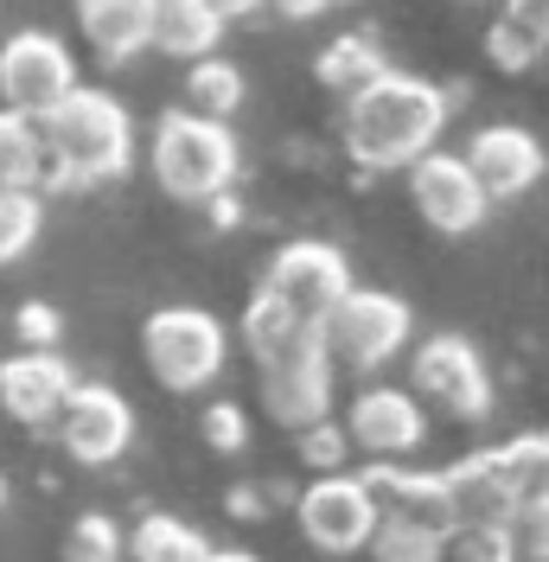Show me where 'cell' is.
I'll list each match as a JSON object with an SVG mask.
<instances>
[{
	"instance_id": "obj_29",
	"label": "cell",
	"mask_w": 549,
	"mask_h": 562,
	"mask_svg": "<svg viewBox=\"0 0 549 562\" xmlns=\"http://www.w3.org/2000/svg\"><path fill=\"white\" fill-rule=\"evenodd\" d=\"M65 562H122V530L103 512H83L65 537Z\"/></svg>"
},
{
	"instance_id": "obj_17",
	"label": "cell",
	"mask_w": 549,
	"mask_h": 562,
	"mask_svg": "<svg viewBox=\"0 0 549 562\" xmlns=\"http://www.w3.org/2000/svg\"><path fill=\"white\" fill-rule=\"evenodd\" d=\"M358 486L371 492L378 518H403V525H422V530H447V492H441V473H410L403 460H371L358 473Z\"/></svg>"
},
{
	"instance_id": "obj_32",
	"label": "cell",
	"mask_w": 549,
	"mask_h": 562,
	"mask_svg": "<svg viewBox=\"0 0 549 562\" xmlns=\"http://www.w3.org/2000/svg\"><path fill=\"white\" fill-rule=\"evenodd\" d=\"M205 441L217 448V454H237L243 441H249V422H243L237 403H211L205 409Z\"/></svg>"
},
{
	"instance_id": "obj_34",
	"label": "cell",
	"mask_w": 549,
	"mask_h": 562,
	"mask_svg": "<svg viewBox=\"0 0 549 562\" xmlns=\"http://www.w3.org/2000/svg\"><path fill=\"white\" fill-rule=\"evenodd\" d=\"M281 20H320V13H333V7H345V0H269Z\"/></svg>"
},
{
	"instance_id": "obj_3",
	"label": "cell",
	"mask_w": 549,
	"mask_h": 562,
	"mask_svg": "<svg viewBox=\"0 0 549 562\" xmlns=\"http://www.w3.org/2000/svg\"><path fill=\"white\" fill-rule=\"evenodd\" d=\"M147 160H154V179H160L167 199H179V205H211L237 179V135L217 115L167 109L154 122V154Z\"/></svg>"
},
{
	"instance_id": "obj_18",
	"label": "cell",
	"mask_w": 549,
	"mask_h": 562,
	"mask_svg": "<svg viewBox=\"0 0 549 562\" xmlns=\"http://www.w3.org/2000/svg\"><path fill=\"white\" fill-rule=\"evenodd\" d=\"M77 26L103 65H128L154 45V0H77Z\"/></svg>"
},
{
	"instance_id": "obj_7",
	"label": "cell",
	"mask_w": 549,
	"mask_h": 562,
	"mask_svg": "<svg viewBox=\"0 0 549 562\" xmlns=\"http://www.w3.org/2000/svg\"><path fill=\"white\" fill-rule=\"evenodd\" d=\"M70 90H77V58H70V45L58 33H13L0 45V103L20 109V115H45L52 103H65Z\"/></svg>"
},
{
	"instance_id": "obj_36",
	"label": "cell",
	"mask_w": 549,
	"mask_h": 562,
	"mask_svg": "<svg viewBox=\"0 0 549 562\" xmlns=\"http://www.w3.org/2000/svg\"><path fill=\"white\" fill-rule=\"evenodd\" d=\"M205 562H262V557H249V550H211Z\"/></svg>"
},
{
	"instance_id": "obj_24",
	"label": "cell",
	"mask_w": 549,
	"mask_h": 562,
	"mask_svg": "<svg viewBox=\"0 0 549 562\" xmlns=\"http://www.w3.org/2000/svg\"><path fill=\"white\" fill-rule=\"evenodd\" d=\"M128 557L135 562H205L211 543L192 525H179L172 512H147V518L128 530Z\"/></svg>"
},
{
	"instance_id": "obj_19",
	"label": "cell",
	"mask_w": 549,
	"mask_h": 562,
	"mask_svg": "<svg viewBox=\"0 0 549 562\" xmlns=\"http://www.w3.org/2000/svg\"><path fill=\"white\" fill-rule=\"evenodd\" d=\"M485 58L498 70H530L549 58V0H498V20L485 33Z\"/></svg>"
},
{
	"instance_id": "obj_13",
	"label": "cell",
	"mask_w": 549,
	"mask_h": 562,
	"mask_svg": "<svg viewBox=\"0 0 549 562\" xmlns=\"http://www.w3.org/2000/svg\"><path fill=\"white\" fill-rule=\"evenodd\" d=\"M473 179H480V192L492 205H505V199H524L537 179L549 173V154L544 140L530 135V128H517V122H492V128H473L467 140V154H460Z\"/></svg>"
},
{
	"instance_id": "obj_12",
	"label": "cell",
	"mask_w": 549,
	"mask_h": 562,
	"mask_svg": "<svg viewBox=\"0 0 549 562\" xmlns=\"http://www.w3.org/2000/svg\"><path fill=\"white\" fill-rule=\"evenodd\" d=\"M52 422H58L65 454L83 460V467H109V460L128 454V441H135V409L109 384H70Z\"/></svg>"
},
{
	"instance_id": "obj_27",
	"label": "cell",
	"mask_w": 549,
	"mask_h": 562,
	"mask_svg": "<svg viewBox=\"0 0 549 562\" xmlns=\"http://www.w3.org/2000/svg\"><path fill=\"white\" fill-rule=\"evenodd\" d=\"M45 231V199L38 192H0V262H20Z\"/></svg>"
},
{
	"instance_id": "obj_2",
	"label": "cell",
	"mask_w": 549,
	"mask_h": 562,
	"mask_svg": "<svg viewBox=\"0 0 549 562\" xmlns=\"http://www.w3.org/2000/svg\"><path fill=\"white\" fill-rule=\"evenodd\" d=\"M38 140H45V167L58 186H103V179L128 173L135 160V122L122 97H109L97 83H77L65 103L38 115Z\"/></svg>"
},
{
	"instance_id": "obj_16",
	"label": "cell",
	"mask_w": 549,
	"mask_h": 562,
	"mask_svg": "<svg viewBox=\"0 0 549 562\" xmlns=\"http://www.w3.org/2000/svg\"><path fill=\"white\" fill-rule=\"evenodd\" d=\"M65 390H70V364L52 346L0 358V409H7L13 422H33V428L52 422L58 403H65Z\"/></svg>"
},
{
	"instance_id": "obj_26",
	"label": "cell",
	"mask_w": 549,
	"mask_h": 562,
	"mask_svg": "<svg viewBox=\"0 0 549 562\" xmlns=\"http://www.w3.org/2000/svg\"><path fill=\"white\" fill-rule=\"evenodd\" d=\"M435 562H517L505 525H447L435 537Z\"/></svg>"
},
{
	"instance_id": "obj_1",
	"label": "cell",
	"mask_w": 549,
	"mask_h": 562,
	"mask_svg": "<svg viewBox=\"0 0 549 562\" xmlns=\"http://www.w3.org/2000/svg\"><path fill=\"white\" fill-rule=\"evenodd\" d=\"M447 128V97L428 77L410 70H378L345 97V154L365 173H403L422 160Z\"/></svg>"
},
{
	"instance_id": "obj_10",
	"label": "cell",
	"mask_w": 549,
	"mask_h": 562,
	"mask_svg": "<svg viewBox=\"0 0 549 562\" xmlns=\"http://www.w3.org/2000/svg\"><path fill=\"white\" fill-rule=\"evenodd\" d=\"M294 525H301V537H307L313 550H326V557H358V550L371 543L378 505H371V492L358 486V473H320V480L301 492V505H294Z\"/></svg>"
},
{
	"instance_id": "obj_9",
	"label": "cell",
	"mask_w": 549,
	"mask_h": 562,
	"mask_svg": "<svg viewBox=\"0 0 549 562\" xmlns=\"http://www.w3.org/2000/svg\"><path fill=\"white\" fill-rule=\"evenodd\" d=\"M274 301H288L294 314L320 326V319L339 307V294L351 288V262H345L339 244H320V237H301V244H281L269 262V276H262Z\"/></svg>"
},
{
	"instance_id": "obj_35",
	"label": "cell",
	"mask_w": 549,
	"mask_h": 562,
	"mask_svg": "<svg viewBox=\"0 0 549 562\" xmlns=\"http://www.w3.org/2000/svg\"><path fill=\"white\" fill-rule=\"evenodd\" d=\"M217 7V20H249V13H262L269 0H211Z\"/></svg>"
},
{
	"instance_id": "obj_4",
	"label": "cell",
	"mask_w": 549,
	"mask_h": 562,
	"mask_svg": "<svg viewBox=\"0 0 549 562\" xmlns=\"http://www.w3.org/2000/svg\"><path fill=\"white\" fill-rule=\"evenodd\" d=\"M544 486H549L544 435H524V441H505V448H480V454H467L460 467L441 473L453 525H505L517 505Z\"/></svg>"
},
{
	"instance_id": "obj_25",
	"label": "cell",
	"mask_w": 549,
	"mask_h": 562,
	"mask_svg": "<svg viewBox=\"0 0 549 562\" xmlns=\"http://www.w3.org/2000/svg\"><path fill=\"white\" fill-rule=\"evenodd\" d=\"M186 97L192 103L186 109H199V115H217V122H231L243 109V70L231 65V58H192V77H186Z\"/></svg>"
},
{
	"instance_id": "obj_28",
	"label": "cell",
	"mask_w": 549,
	"mask_h": 562,
	"mask_svg": "<svg viewBox=\"0 0 549 562\" xmlns=\"http://www.w3.org/2000/svg\"><path fill=\"white\" fill-rule=\"evenodd\" d=\"M435 537H441V530L403 525V518H378L365 550H378V562H435Z\"/></svg>"
},
{
	"instance_id": "obj_37",
	"label": "cell",
	"mask_w": 549,
	"mask_h": 562,
	"mask_svg": "<svg viewBox=\"0 0 549 562\" xmlns=\"http://www.w3.org/2000/svg\"><path fill=\"white\" fill-rule=\"evenodd\" d=\"M544 467H549V435H544Z\"/></svg>"
},
{
	"instance_id": "obj_22",
	"label": "cell",
	"mask_w": 549,
	"mask_h": 562,
	"mask_svg": "<svg viewBox=\"0 0 549 562\" xmlns=\"http://www.w3.org/2000/svg\"><path fill=\"white\" fill-rule=\"evenodd\" d=\"M45 179V140L38 122L0 103V192H38Z\"/></svg>"
},
{
	"instance_id": "obj_31",
	"label": "cell",
	"mask_w": 549,
	"mask_h": 562,
	"mask_svg": "<svg viewBox=\"0 0 549 562\" xmlns=\"http://www.w3.org/2000/svg\"><path fill=\"white\" fill-rule=\"evenodd\" d=\"M345 448H351V441H345V428H333V422H307V428H301V454H307L320 473H339Z\"/></svg>"
},
{
	"instance_id": "obj_38",
	"label": "cell",
	"mask_w": 549,
	"mask_h": 562,
	"mask_svg": "<svg viewBox=\"0 0 549 562\" xmlns=\"http://www.w3.org/2000/svg\"><path fill=\"white\" fill-rule=\"evenodd\" d=\"M0 505H7V480H0Z\"/></svg>"
},
{
	"instance_id": "obj_11",
	"label": "cell",
	"mask_w": 549,
	"mask_h": 562,
	"mask_svg": "<svg viewBox=\"0 0 549 562\" xmlns=\"http://www.w3.org/2000/svg\"><path fill=\"white\" fill-rule=\"evenodd\" d=\"M403 173H410V199H415V211H422L428 231H441V237H467V231H480L485 224L492 199L480 192V179H473V167H467L460 154L428 147V154L410 160Z\"/></svg>"
},
{
	"instance_id": "obj_14",
	"label": "cell",
	"mask_w": 549,
	"mask_h": 562,
	"mask_svg": "<svg viewBox=\"0 0 549 562\" xmlns=\"http://www.w3.org/2000/svg\"><path fill=\"white\" fill-rule=\"evenodd\" d=\"M345 441L371 460H403L422 448V396L415 390H390L371 384L358 390L351 416H345Z\"/></svg>"
},
{
	"instance_id": "obj_5",
	"label": "cell",
	"mask_w": 549,
	"mask_h": 562,
	"mask_svg": "<svg viewBox=\"0 0 549 562\" xmlns=\"http://www.w3.org/2000/svg\"><path fill=\"white\" fill-rule=\"evenodd\" d=\"M410 301L383 294V288H345L339 307L320 319V346L345 371H378L410 346Z\"/></svg>"
},
{
	"instance_id": "obj_33",
	"label": "cell",
	"mask_w": 549,
	"mask_h": 562,
	"mask_svg": "<svg viewBox=\"0 0 549 562\" xmlns=\"http://www.w3.org/2000/svg\"><path fill=\"white\" fill-rule=\"evenodd\" d=\"M20 339H26V346H52V339H58V314H52V307H20Z\"/></svg>"
},
{
	"instance_id": "obj_20",
	"label": "cell",
	"mask_w": 549,
	"mask_h": 562,
	"mask_svg": "<svg viewBox=\"0 0 549 562\" xmlns=\"http://www.w3.org/2000/svg\"><path fill=\"white\" fill-rule=\"evenodd\" d=\"M313 339H320V326H307L288 301H274L269 288L249 294V307H243V346H249L256 364H281V358H294Z\"/></svg>"
},
{
	"instance_id": "obj_6",
	"label": "cell",
	"mask_w": 549,
	"mask_h": 562,
	"mask_svg": "<svg viewBox=\"0 0 549 562\" xmlns=\"http://www.w3.org/2000/svg\"><path fill=\"white\" fill-rule=\"evenodd\" d=\"M141 358L167 390H205L224 371V319L205 307H160L141 326Z\"/></svg>"
},
{
	"instance_id": "obj_15",
	"label": "cell",
	"mask_w": 549,
	"mask_h": 562,
	"mask_svg": "<svg viewBox=\"0 0 549 562\" xmlns=\"http://www.w3.org/2000/svg\"><path fill=\"white\" fill-rule=\"evenodd\" d=\"M262 409L281 428H307V422L333 416V358L313 339L281 364H262Z\"/></svg>"
},
{
	"instance_id": "obj_30",
	"label": "cell",
	"mask_w": 549,
	"mask_h": 562,
	"mask_svg": "<svg viewBox=\"0 0 549 562\" xmlns=\"http://www.w3.org/2000/svg\"><path fill=\"white\" fill-rule=\"evenodd\" d=\"M505 530H512V550H517V557L549 562V486L530 492L512 518H505Z\"/></svg>"
},
{
	"instance_id": "obj_21",
	"label": "cell",
	"mask_w": 549,
	"mask_h": 562,
	"mask_svg": "<svg viewBox=\"0 0 549 562\" xmlns=\"http://www.w3.org/2000/svg\"><path fill=\"white\" fill-rule=\"evenodd\" d=\"M224 38V20L211 0H154V52L167 58H211Z\"/></svg>"
},
{
	"instance_id": "obj_23",
	"label": "cell",
	"mask_w": 549,
	"mask_h": 562,
	"mask_svg": "<svg viewBox=\"0 0 549 562\" xmlns=\"http://www.w3.org/2000/svg\"><path fill=\"white\" fill-rule=\"evenodd\" d=\"M378 70H390V65H383V45L371 33H339L320 58H313V77H320L326 90H339V97H351L358 83H371Z\"/></svg>"
},
{
	"instance_id": "obj_8",
	"label": "cell",
	"mask_w": 549,
	"mask_h": 562,
	"mask_svg": "<svg viewBox=\"0 0 549 562\" xmlns=\"http://www.w3.org/2000/svg\"><path fill=\"white\" fill-rule=\"evenodd\" d=\"M415 396H428L435 409H447L453 422H485L492 416V378H485V358L473 339L460 333H435L428 346L415 351L410 364Z\"/></svg>"
}]
</instances>
